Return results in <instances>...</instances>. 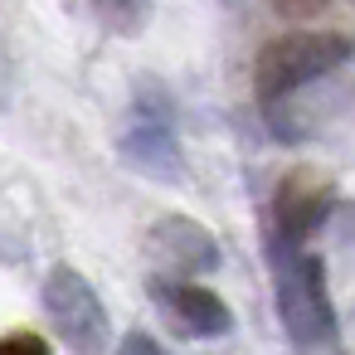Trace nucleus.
I'll return each mask as SVG.
<instances>
[{"instance_id": "f257e3e1", "label": "nucleus", "mask_w": 355, "mask_h": 355, "mask_svg": "<svg viewBox=\"0 0 355 355\" xmlns=\"http://www.w3.org/2000/svg\"><path fill=\"white\" fill-rule=\"evenodd\" d=\"M350 59V40L331 35V30H287L277 40H268L258 49L253 64V88L263 103H277L316 78H326L331 69H340Z\"/></svg>"}, {"instance_id": "f03ea898", "label": "nucleus", "mask_w": 355, "mask_h": 355, "mask_svg": "<svg viewBox=\"0 0 355 355\" xmlns=\"http://www.w3.org/2000/svg\"><path fill=\"white\" fill-rule=\"evenodd\" d=\"M44 316L54 326V336L73 350V355H107L112 345V316L103 306V297L93 292V282L78 268H54L44 277Z\"/></svg>"}, {"instance_id": "7ed1b4c3", "label": "nucleus", "mask_w": 355, "mask_h": 355, "mask_svg": "<svg viewBox=\"0 0 355 355\" xmlns=\"http://www.w3.org/2000/svg\"><path fill=\"white\" fill-rule=\"evenodd\" d=\"M277 311L297 340H326L331 336V297H326V268L311 248L282 243L277 258Z\"/></svg>"}, {"instance_id": "20e7f679", "label": "nucleus", "mask_w": 355, "mask_h": 355, "mask_svg": "<svg viewBox=\"0 0 355 355\" xmlns=\"http://www.w3.org/2000/svg\"><path fill=\"white\" fill-rule=\"evenodd\" d=\"M146 253L156 263V277H205L219 268V243L205 224L185 214H166L146 234Z\"/></svg>"}, {"instance_id": "39448f33", "label": "nucleus", "mask_w": 355, "mask_h": 355, "mask_svg": "<svg viewBox=\"0 0 355 355\" xmlns=\"http://www.w3.org/2000/svg\"><path fill=\"white\" fill-rule=\"evenodd\" d=\"M151 302L185 336H229L234 331V311L224 306V297L200 287L195 277H151Z\"/></svg>"}, {"instance_id": "423d86ee", "label": "nucleus", "mask_w": 355, "mask_h": 355, "mask_svg": "<svg viewBox=\"0 0 355 355\" xmlns=\"http://www.w3.org/2000/svg\"><path fill=\"white\" fill-rule=\"evenodd\" d=\"M122 156L151 180H180V141L166 107H137V122L122 137Z\"/></svg>"}, {"instance_id": "0eeeda50", "label": "nucleus", "mask_w": 355, "mask_h": 355, "mask_svg": "<svg viewBox=\"0 0 355 355\" xmlns=\"http://www.w3.org/2000/svg\"><path fill=\"white\" fill-rule=\"evenodd\" d=\"M272 214H277L282 243H306V239L316 234V224L326 219V185H321L316 175H287V180L277 185Z\"/></svg>"}, {"instance_id": "6e6552de", "label": "nucleus", "mask_w": 355, "mask_h": 355, "mask_svg": "<svg viewBox=\"0 0 355 355\" xmlns=\"http://www.w3.org/2000/svg\"><path fill=\"white\" fill-rule=\"evenodd\" d=\"M93 15L112 30V35H137L151 15V0H93Z\"/></svg>"}, {"instance_id": "1a4fd4ad", "label": "nucleus", "mask_w": 355, "mask_h": 355, "mask_svg": "<svg viewBox=\"0 0 355 355\" xmlns=\"http://www.w3.org/2000/svg\"><path fill=\"white\" fill-rule=\"evenodd\" d=\"M268 6H272L277 15H287V20H306V15H321L331 0H268Z\"/></svg>"}, {"instance_id": "9d476101", "label": "nucleus", "mask_w": 355, "mask_h": 355, "mask_svg": "<svg viewBox=\"0 0 355 355\" xmlns=\"http://www.w3.org/2000/svg\"><path fill=\"white\" fill-rule=\"evenodd\" d=\"M0 355H49V345H44L40 336L20 331V336H6V340H0Z\"/></svg>"}, {"instance_id": "9b49d317", "label": "nucleus", "mask_w": 355, "mask_h": 355, "mask_svg": "<svg viewBox=\"0 0 355 355\" xmlns=\"http://www.w3.org/2000/svg\"><path fill=\"white\" fill-rule=\"evenodd\" d=\"M117 355H166L146 331H132V336H122V345H117Z\"/></svg>"}]
</instances>
